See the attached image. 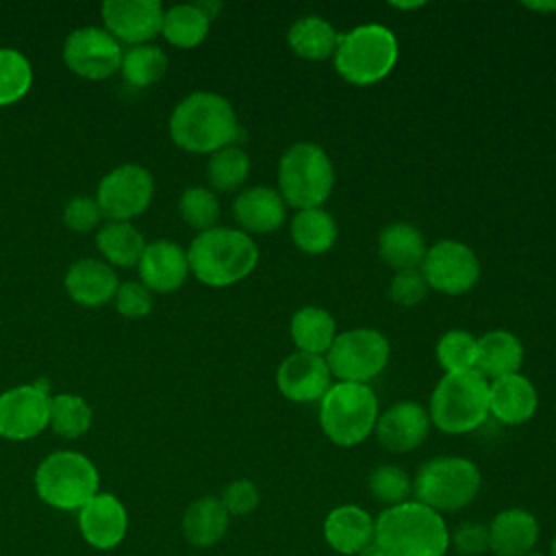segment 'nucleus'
Returning a JSON list of instances; mask_svg holds the SVG:
<instances>
[{
    "label": "nucleus",
    "mask_w": 556,
    "mask_h": 556,
    "mask_svg": "<svg viewBox=\"0 0 556 556\" xmlns=\"http://www.w3.org/2000/svg\"><path fill=\"white\" fill-rule=\"evenodd\" d=\"M339 228L334 217L319 208H304L298 211L291 219V239L298 250L306 254H324L337 241Z\"/></svg>",
    "instance_id": "31"
},
{
    "label": "nucleus",
    "mask_w": 556,
    "mask_h": 556,
    "mask_svg": "<svg viewBox=\"0 0 556 556\" xmlns=\"http://www.w3.org/2000/svg\"><path fill=\"white\" fill-rule=\"evenodd\" d=\"M102 217L104 215H102L96 198H87V195L72 198L63 208V224L76 232L93 230Z\"/></svg>",
    "instance_id": "43"
},
{
    "label": "nucleus",
    "mask_w": 556,
    "mask_h": 556,
    "mask_svg": "<svg viewBox=\"0 0 556 556\" xmlns=\"http://www.w3.org/2000/svg\"><path fill=\"white\" fill-rule=\"evenodd\" d=\"M154 195V178L143 165L126 163L111 169L96 189V202L109 222H130L141 215Z\"/></svg>",
    "instance_id": "11"
},
{
    "label": "nucleus",
    "mask_w": 556,
    "mask_h": 556,
    "mask_svg": "<svg viewBox=\"0 0 556 556\" xmlns=\"http://www.w3.org/2000/svg\"><path fill=\"white\" fill-rule=\"evenodd\" d=\"M189 271L208 287H230L248 278L258 263V248L239 228L215 226L198 232L187 250Z\"/></svg>",
    "instance_id": "3"
},
{
    "label": "nucleus",
    "mask_w": 556,
    "mask_h": 556,
    "mask_svg": "<svg viewBox=\"0 0 556 556\" xmlns=\"http://www.w3.org/2000/svg\"><path fill=\"white\" fill-rule=\"evenodd\" d=\"M450 547L463 556H482L489 552V528L484 523L467 521L450 532Z\"/></svg>",
    "instance_id": "44"
},
{
    "label": "nucleus",
    "mask_w": 556,
    "mask_h": 556,
    "mask_svg": "<svg viewBox=\"0 0 556 556\" xmlns=\"http://www.w3.org/2000/svg\"><path fill=\"white\" fill-rule=\"evenodd\" d=\"M482 486L480 469L465 456H437L426 460L413 478V500L437 513H454L469 506Z\"/></svg>",
    "instance_id": "9"
},
{
    "label": "nucleus",
    "mask_w": 556,
    "mask_h": 556,
    "mask_svg": "<svg viewBox=\"0 0 556 556\" xmlns=\"http://www.w3.org/2000/svg\"><path fill=\"white\" fill-rule=\"evenodd\" d=\"M397 54L400 46L391 28L382 24H361L339 35L332 61L345 83L367 87L391 74Z\"/></svg>",
    "instance_id": "4"
},
{
    "label": "nucleus",
    "mask_w": 556,
    "mask_h": 556,
    "mask_svg": "<svg viewBox=\"0 0 556 556\" xmlns=\"http://www.w3.org/2000/svg\"><path fill=\"white\" fill-rule=\"evenodd\" d=\"M428 287L445 293H467L480 278V261L476 252L456 239H441L426 250L419 265Z\"/></svg>",
    "instance_id": "13"
},
{
    "label": "nucleus",
    "mask_w": 556,
    "mask_h": 556,
    "mask_svg": "<svg viewBox=\"0 0 556 556\" xmlns=\"http://www.w3.org/2000/svg\"><path fill=\"white\" fill-rule=\"evenodd\" d=\"M250 174V156L239 146H226L211 154L206 163V178L217 191H235Z\"/></svg>",
    "instance_id": "35"
},
{
    "label": "nucleus",
    "mask_w": 556,
    "mask_h": 556,
    "mask_svg": "<svg viewBox=\"0 0 556 556\" xmlns=\"http://www.w3.org/2000/svg\"><path fill=\"white\" fill-rule=\"evenodd\" d=\"M122 46L104 28L83 26L70 33L63 43V63L76 76L87 80H104L122 65Z\"/></svg>",
    "instance_id": "14"
},
{
    "label": "nucleus",
    "mask_w": 556,
    "mask_h": 556,
    "mask_svg": "<svg viewBox=\"0 0 556 556\" xmlns=\"http://www.w3.org/2000/svg\"><path fill=\"white\" fill-rule=\"evenodd\" d=\"M326 543L343 556H356L374 541V517L363 506L341 504L324 519Z\"/></svg>",
    "instance_id": "23"
},
{
    "label": "nucleus",
    "mask_w": 556,
    "mask_h": 556,
    "mask_svg": "<svg viewBox=\"0 0 556 556\" xmlns=\"http://www.w3.org/2000/svg\"><path fill=\"white\" fill-rule=\"evenodd\" d=\"M374 541L387 556H445L450 528L441 513L417 500H406L374 519Z\"/></svg>",
    "instance_id": "2"
},
{
    "label": "nucleus",
    "mask_w": 556,
    "mask_h": 556,
    "mask_svg": "<svg viewBox=\"0 0 556 556\" xmlns=\"http://www.w3.org/2000/svg\"><path fill=\"white\" fill-rule=\"evenodd\" d=\"M230 526V515L222 500L215 495H202L193 500L182 513V536L189 545L206 549L219 543Z\"/></svg>",
    "instance_id": "25"
},
{
    "label": "nucleus",
    "mask_w": 556,
    "mask_h": 556,
    "mask_svg": "<svg viewBox=\"0 0 556 556\" xmlns=\"http://www.w3.org/2000/svg\"><path fill=\"white\" fill-rule=\"evenodd\" d=\"M374 432L384 450L406 454L426 441L430 432V415L419 402L402 400L378 415Z\"/></svg>",
    "instance_id": "18"
},
{
    "label": "nucleus",
    "mask_w": 556,
    "mask_h": 556,
    "mask_svg": "<svg viewBox=\"0 0 556 556\" xmlns=\"http://www.w3.org/2000/svg\"><path fill=\"white\" fill-rule=\"evenodd\" d=\"M426 250L424 235L408 222H391L378 235V254L395 271L419 269Z\"/></svg>",
    "instance_id": "27"
},
{
    "label": "nucleus",
    "mask_w": 556,
    "mask_h": 556,
    "mask_svg": "<svg viewBox=\"0 0 556 556\" xmlns=\"http://www.w3.org/2000/svg\"><path fill=\"white\" fill-rule=\"evenodd\" d=\"M67 295L83 306H102L115 298L119 287L109 263L98 258H78L65 274Z\"/></svg>",
    "instance_id": "24"
},
{
    "label": "nucleus",
    "mask_w": 556,
    "mask_h": 556,
    "mask_svg": "<svg viewBox=\"0 0 556 556\" xmlns=\"http://www.w3.org/2000/svg\"><path fill=\"white\" fill-rule=\"evenodd\" d=\"M434 354L439 365L445 369V374L471 371L476 369L478 339L469 330L452 328L439 337Z\"/></svg>",
    "instance_id": "36"
},
{
    "label": "nucleus",
    "mask_w": 556,
    "mask_h": 556,
    "mask_svg": "<svg viewBox=\"0 0 556 556\" xmlns=\"http://www.w3.org/2000/svg\"><path fill=\"white\" fill-rule=\"evenodd\" d=\"M289 48L306 61H326L332 59L339 33L332 28V24L319 15H304L295 20L287 35Z\"/></svg>",
    "instance_id": "29"
},
{
    "label": "nucleus",
    "mask_w": 556,
    "mask_h": 556,
    "mask_svg": "<svg viewBox=\"0 0 556 556\" xmlns=\"http://www.w3.org/2000/svg\"><path fill=\"white\" fill-rule=\"evenodd\" d=\"M37 497L56 510H80L100 493V473L80 452L59 450L48 454L33 476Z\"/></svg>",
    "instance_id": "5"
},
{
    "label": "nucleus",
    "mask_w": 556,
    "mask_h": 556,
    "mask_svg": "<svg viewBox=\"0 0 556 556\" xmlns=\"http://www.w3.org/2000/svg\"><path fill=\"white\" fill-rule=\"evenodd\" d=\"M356 556H387V554L382 552V547H380L376 541H371V543H367Z\"/></svg>",
    "instance_id": "45"
},
{
    "label": "nucleus",
    "mask_w": 556,
    "mask_h": 556,
    "mask_svg": "<svg viewBox=\"0 0 556 556\" xmlns=\"http://www.w3.org/2000/svg\"><path fill=\"white\" fill-rule=\"evenodd\" d=\"M78 532L98 552L115 549L126 539L128 510L117 495L100 491L78 510Z\"/></svg>",
    "instance_id": "15"
},
{
    "label": "nucleus",
    "mask_w": 556,
    "mask_h": 556,
    "mask_svg": "<svg viewBox=\"0 0 556 556\" xmlns=\"http://www.w3.org/2000/svg\"><path fill=\"white\" fill-rule=\"evenodd\" d=\"M489 528V552L495 556H526L534 552L539 541V521L526 508H504L500 510Z\"/></svg>",
    "instance_id": "22"
},
{
    "label": "nucleus",
    "mask_w": 556,
    "mask_h": 556,
    "mask_svg": "<svg viewBox=\"0 0 556 556\" xmlns=\"http://www.w3.org/2000/svg\"><path fill=\"white\" fill-rule=\"evenodd\" d=\"M219 500L230 517H243V515H250L256 510V506L261 502V493L252 480L239 478V480H232L222 491Z\"/></svg>",
    "instance_id": "42"
},
{
    "label": "nucleus",
    "mask_w": 556,
    "mask_h": 556,
    "mask_svg": "<svg viewBox=\"0 0 556 556\" xmlns=\"http://www.w3.org/2000/svg\"><path fill=\"white\" fill-rule=\"evenodd\" d=\"M369 493L374 495V500H378L380 504L395 506L402 504L406 500H410L413 493V478L400 467V465H378L367 480Z\"/></svg>",
    "instance_id": "38"
},
{
    "label": "nucleus",
    "mask_w": 556,
    "mask_h": 556,
    "mask_svg": "<svg viewBox=\"0 0 556 556\" xmlns=\"http://www.w3.org/2000/svg\"><path fill=\"white\" fill-rule=\"evenodd\" d=\"M211 20L198 4H174L163 13V37L176 48H195L208 35Z\"/></svg>",
    "instance_id": "32"
},
{
    "label": "nucleus",
    "mask_w": 556,
    "mask_h": 556,
    "mask_svg": "<svg viewBox=\"0 0 556 556\" xmlns=\"http://www.w3.org/2000/svg\"><path fill=\"white\" fill-rule=\"evenodd\" d=\"M50 384L37 380L0 393V437L28 441L50 426Z\"/></svg>",
    "instance_id": "12"
},
{
    "label": "nucleus",
    "mask_w": 556,
    "mask_h": 556,
    "mask_svg": "<svg viewBox=\"0 0 556 556\" xmlns=\"http://www.w3.org/2000/svg\"><path fill=\"white\" fill-rule=\"evenodd\" d=\"M172 141L195 154H213L237 146L241 128L232 104L213 91H195L182 98L169 115Z\"/></svg>",
    "instance_id": "1"
},
{
    "label": "nucleus",
    "mask_w": 556,
    "mask_h": 556,
    "mask_svg": "<svg viewBox=\"0 0 556 556\" xmlns=\"http://www.w3.org/2000/svg\"><path fill=\"white\" fill-rule=\"evenodd\" d=\"M330 378L332 376L326 358L306 352L289 354L282 358L276 371L278 391L295 404L319 402L332 387Z\"/></svg>",
    "instance_id": "17"
},
{
    "label": "nucleus",
    "mask_w": 556,
    "mask_h": 556,
    "mask_svg": "<svg viewBox=\"0 0 556 556\" xmlns=\"http://www.w3.org/2000/svg\"><path fill=\"white\" fill-rule=\"evenodd\" d=\"M526 7H528V9H541V11H554V9H556V4H549V2H547V4H532V2H526Z\"/></svg>",
    "instance_id": "46"
},
{
    "label": "nucleus",
    "mask_w": 556,
    "mask_h": 556,
    "mask_svg": "<svg viewBox=\"0 0 556 556\" xmlns=\"http://www.w3.org/2000/svg\"><path fill=\"white\" fill-rule=\"evenodd\" d=\"M378 397L369 384L332 382L319 400V426L339 447L363 443L378 421Z\"/></svg>",
    "instance_id": "8"
},
{
    "label": "nucleus",
    "mask_w": 556,
    "mask_h": 556,
    "mask_svg": "<svg viewBox=\"0 0 556 556\" xmlns=\"http://www.w3.org/2000/svg\"><path fill=\"white\" fill-rule=\"evenodd\" d=\"M291 341L295 343L298 352L326 356L332 341L337 339V324L334 317L321 306H302L293 313L289 324Z\"/></svg>",
    "instance_id": "28"
},
{
    "label": "nucleus",
    "mask_w": 556,
    "mask_h": 556,
    "mask_svg": "<svg viewBox=\"0 0 556 556\" xmlns=\"http://www.w3.org/2000/svg\"><path fill=\"white\" fill-rule=\"evenodd\" d=\"M91 406L76 393H59L50 400V428L63 439H78L91 428Z\"/></svg>",
    "instance_id": "34"
},
{
    "label": "nucleus",
    "mask_w": 556,
    "mask_h": 556,
    "mask_svg": "<svg viewBox=\"0 0 556 556\" xmlns=\"http://www.w3.org/2000/svg\"><path fill=\"white\" fill-rule=\"evenodd\" d=\"M33 85V65L15 48H0V106L20 102Z\"/></svg>",
    "instance_id": "37"
},
{
    "label": "nucleus",
    "mask_w": 556,
    "mask_h": 556,
    "mask_svg": "<svg viewBox=\"0 0 556 556\" xmlns=\"http://www.w3.org/2000/svg\"><path fill=\"white\" fill-rule=\"evenodd\" d=\"M523 363V345L521 341L508 330H489L478 337V356H476V371L491 380L519 374Z\"/></svg>",
    "instance_id": "26"
},
{
    "label": "nucleus",
    "mask_w": 556,
    "mask_h": 556,
    "mask_svg": "<svg viewBox=\"0 0 556 556\" xmlns=\"http://www.w3.org/2000/svg\"><path fill=\"white\" fill-rule=\"evenodd\" d=\"M180 217L195 230L204 232L215 228L219 219V200L206 187H187L178 200Z\"/></svg>",
    "instance_id": "39"
},
{
    "label": "nucleus",
    "mask_w": 556,
    "mask_h": 556,
    "mask_svg": "<svg viewBox=\"0 0 556 556\" xmlns=\"http://www.w3.org/2000/svg\"><path fill=\"white\" fill-rule=\"evenodd\" d=\"M539 395L534 384L521 376L510 374L489 382V415L506 426H521L536 413Z\"/></svg>",
    "instance_id": "21"
},
{
    "label": "nucleus",
    "mask_w": 556,
    "mask_h": 556,
    "mask_svg": "<svg viewBox=\"0 0 556 556\" xmlns=\"http://www.w3.org/2000/svg\"><path fill=\"white\" fill-rule=\"evenodd\" d=\"M141 282L156 293H172L180 289L189 276L187 250L176 241L156 239L146 243V250L137 263Z\"/></svg>",
    "instance_id": "19"
},
{
    "label": "nucleus",
    "mask_w": 556,
    "mask_h": 556,
    "mask_svg": "<svg viewBox=\"0 0 556 556\" xmlns=\"http://www.w3.org/2000/svg\"><path fill=\"white\" fill-rule=\"evenodd\" d=\"M549 556H556V534H554V539L549 543Z\"/></svg>",
    "instance_id": "47"
},
{
    "label": "nucleus",
    "mask_w": 556,
    "mask_h": 556,
    "mask_svg": "<svg viewBox=\"0 0 556 556\" xmlns=\"http://www.w3.org/2000/svg\"><path fill=\"white\" fill-rule=\"evenodd\" d=\"M122 76L130 87H150L159 83L167 70V56L159 46L141 43L122 54Z\"/></svg>",
    "instance_id": "33"
},
{
    "label": "nucleus",
    "mask_w": 556,
    "mask_h": 556,
    "mask_svg": "<svg viewBox=\"0 0 556 556\" xmlns=\"http://www.w3.org/2000/svg\"><path fill=\"white\" fill-rule=\"evenodd\" d=\"M96 248L111 265L132 267L139 263L146 241L130 222H106L98 228Z\"/></svg>",
    "instance_id": "30"
},
{
    "label": "nucleus",
    "mask_w": 556,
    "mask_h": 556,
    "mask_svg": "<svg viewBox=\"0 0 556 556\" xmlns=\"http://www.w3.org/2000/svg\"><path fill=\"white\" fill-rule=\"evenodd\" d=\"M115 308L122 317H128V319H139V317H146L152 306H154V300H152V291L143 285V282H137V280H128V282H122L115 291Z\"/></svg>",
    "instance_id": "40"
},
{
    "label": "nucleus",
    "mask_w": 556,
    "mask_h": 556,
    "mask_svg": "<svg viewBox=\"0 0 556 556\" xmlns=\"http://www.w3.org/2000/svg\"><path fill=\"white\" fill-rule=\"evenodd\" d=\"M100 11L104 30L130 46H141L156 37L165 13L159 0H106Z\"/></svg>",
    "instance_id": "16"
},
{
    "label": "nucleus",
    "mask_w": 556,
    "mask_h": 556,
    "mask_svg": "<svg viewBox=\"0 0 556 556\" xmlns=\"http://www.w3.org/2000/svg\"><path fill=\"white\" fill-rule=\"evenodd\" d=\"M526 556H545V554H541V552H530V554H526Z\"/></svg>",
    "instance_id": "48"
},
{
    "label": "nucleus",
    "mask_w": 556,
    "mask_h": 556,
    "mask_svg": "<svg viewBox=\"0 0 556 556\" xmlns=\"http://www.w3.org/2000/svg\"><path fill=\"white\" fill-rule=\"evenodd\" d=\"M428 415L445 434L478 430L489 417V380L476 369L445 374L430 395Z\"/></svg>",
    "instance_id": "7"
},
{
    "label": "nucleus",
    "mask_w": 556,
    "mask_h": 556,
    "mask_svg": "<svg viewBox=\"0 0 556 556\" xmlns=\"http://www.w3.org/2000/svg\"><path fill=\"white\" fill-rule=\"evenodd\" d=\"M232 215L243 232L265 235L278 230L287 219V204L278 189L254 185L237 193L232 200Z\"/></svg>",
    "instance_id": "20"
},
{
    "label": "nucleus",
    "mask_w": 556,
    "mask_h": 556,
    "mask_svg": "<svg viewBox=\"0 0 556 556\" xmlns=\"http://www.w3.org/2000/svg\"><path fill=\"white\" fill-rule=\"evenodd\" d=\"M334 167L328 152L313 141L289 146L278 163V193L298 211L319 208L332 193Z\"/></svg>",
    "instance_id": "6"
},
{
    "label": "nucleus",
    "mask_w": 556,
    "mask_h": 556,
    "mask_svg": "<svg viewBox=\"0 0 556 556\" xmlns=\"http://www.w3.org/2000/svg\"><path fill=\"white\" fill-rule=\"evenodd\" d=\"M389 354V339L380 330L352 328L337 334L324 358L339 382L367 384L384 371Z\"/></svg>",
    "instance_id": "10"
},
{
    "label": "nucleus",
    "mask_w": 556,
    "mask_h": 556,
    "mask_svg": "<svg viewBox=\"0 0 556 556\" xmlns=\"http://www.w3.org/2000/svg\"><path fill=\"white\" fill-rule=\"evenodd\" d=\"M428 282L421 274V269H402L395 271L391 287H389V298L397 304V306H415L419 304L426 295H428Z\"/></svg>",
    "instance_id": "41"
}]
</instances>
